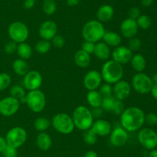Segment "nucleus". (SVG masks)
<instances>
[{"label":"nucleus","instance_id":"nucleus-54","mask_svg":"<svg viewBox=\"0 0 157 157\" xmlns=\"http://www.w3.org/2000/svg\"><path fill=\"white\" fill-rule=\"evenodd\" d=\"M152 80H153V84H157V73L153 75V76L152 77Z\"/></svg>","mask_w":157,"mask_h":157},{"label":"nucleus","instance_id":"nucleus-28","mask_svg":"<svg viewBox=\"0 0 157 157\" xmlns=\"http://www.w3.org/2000/svg\"><path fill=\"white\" fill-rule=\"evenodd\" d=\"M17 53H18V56L21 59H29L31 58L32 55V48L31 47L30 45H29L26 42H21L19 43L17 46Z\"/></svg>","mask_w":157,"mask_h":157},{"label":"nucleus","instance_id":"nucleus-51","mask_svg":"<svg viewBox=\"0 0 157 157\" xmlns=\"http://www.w3.org/2000/svg\"><path fill=\"white\" fill-rule=\"evenodd\" d=\"M81 0H67V4L69 6H76L80 3Z\"/></svg>","mask_w":157,"mask_h":157},{"label":"nucleus","instance_id":"nucleus-26","mask_svg":"<svg viewBox=\"0 0 157 157\" xmlns=\"http://www.w3.org/2000/svg\"><path fill=\"white\" fill-rule=\"evenodd\" d=\"M131 66L136 72H142L146 69L147 62L145 58L141 54H135L133 55L131 60H130Z\"/></svg>","mask_w":157,"mask_h":157},{"label":"nucleus","instance_id":"nucleus-43","mask_svg":"<svg viewBox=\"0 0 157 157\" xmlns=\"http://www.w3.org/2000/svg\"><path fill=\"white\" fill-rule=\"evenodd\" d=\"M95 47V43L85 41L82 43L81 45V49L84 52H86L88 54L94 53V50Z\"/></svg>","mask_w":157,"mask_h":157},{"label":"nucleus","instance_id":"nucleus-55","mask_svg":"<svg viewBox=\"0 0 157 157\" xmlns=\"http://www.w3.org/2000/svg\"><path fill=\"white\" fill-rule=\"evenodd\" d=\"M55 1H56V0H55Z\"/></svg>","mask_w":157,"mask_h":157},{"label":"nucleus","instance_id":"nucleus-52","mask_svg":"<svg viewBox=\"0 0 157 157\" xmlns=\"http://www.w3.org/2000/svg\"><path fill=\"white\" fill-rule=\"evenodd\" d=\"M154 0H141V3L144 7H149L153 4Z\"/></svg>","mask_w":157,"mask_h":157},{"label":"nucleus","instance_id":"nucleus-22","mask_svg":"<svg viewBox=\"0 0 157 157\" xmlns=\"http://www.w3.org/2000/svg\"><path fill=\"white\" fill-rule=\"evenodd\" d=\"M37 146L42 151H47L52 145V139L50 135L44 132H41L36 138Z\"/></svg>","mask_w":157,"mask_h":157},{"label":"nucleus","instance_id":"nucleus-46","mask_svg":"<svg viewBox=\"0 0 157 157\" xmlns=\"http://www.w3.org/2000/svg\"><path fill=\"white\" fill-rule=\"evenodd\" d=\"M91 111V113L92 115H93L94 119V118H99L101 117V115H102L103 113V109L101 107H98V108H92V110Z\"/></svg>","mask_w":157,"mask_h":157},{"label":"nucleus","instance_id":"nucleus-13","mask_svg":"<svg viewBox=\"0 0 157 157\" xmlns=\"http://www.w3.org/2000/svg\"><path fill=\"white\" fill-rule=\"evenodd\" d=\"M102 80L101 72L97 70H90L84 75L83 83L87 90H97L101 86Z\"/></svg>","mask_w":157,"mask_h":157},{"label":"nucleus","instance_id":"nucleus-20","mask_svg":"<svg viewBox=\"0 0 157 157\" xmlns=\"http://www.w3.org/2000/svg\"><path fill=\"white\" fill-rule=\"evenodd\" d=\"M94 54L99 59L106 61L109 59L111 53H110V48L106 43H104V42H98L95 43Z\"/></svg>","mask_w":157,"mask_h":157},{"label":"nucleus","instance_id":"nucleus-36","mask_svg":"<svg viewBox=\"0 0 157 157\" xmlns=\"http://www.w3.org/2000/svg\"><path fill=\"white\" fill-rule=\"evenodd\" d=\"M11 83H12V79L9 74L6 72L0 73V92L7 89L10 86Z\"/></svg>","mask_w":157,"mask_h":157},{"label":"nucleus","instance_id":"nucleus-45","mask_svg":"<svg viewBox=\"0 0 157 157\" xmlns=\"http://www.w3.org/2000/svg\"><path fill=\"white\" fill-rule=\"evenodd\" d=\"M140 15V10L137 7H132L131 9H130V10L128 12L129 18H132V19L136 20Z\"/></svg>","mask_w":157,"mask_h":157},{"label":"nucleus","instance_id":"nucleus-3","mask_svg":"<svg viewBox=\"0 0 157 157\" xmlns=\"http://www.w3.org/2000/svg\"><path fill=\"white\" fill-rule=\"evenodd\" d=\"M105 33L102 22L98 20H90L86 22L82 29V36L85 41L97 43L101 41Z\"/></svg>","mask_w":157,"mask_h":157},{"label":"nucleus","instance_id":"nucleus-29","mask_svg":"<svg viewBox=\"0 0 157 157\" xmlns=\"http://www.w3.org/2000/svg\"><path fill=\"white\" fill-rule=\"evenodd\" d=\"M52 123L50 120L44 117H38L34 122V127L37 131L39 132H44L50 127Z\"/></svg>","mask_w":157,"mask_h":157},{"label":"nucleus","instance_id":"nucleus-5","mask_svg":"<svg viewBox=\"0 0 157 157\" xmlns=\"http://www.w3.org/2000/svg\"><path fill=\"white\" fill-rule=\"evenodd\" d=\"M52 125L55 130L61 134L71 133L75 128L72 117L64 112L56 114L52 119Z\"/></svg>","mask_w":157,"mask_h":157},{"label":"nucleus","instance_id":"nucleus-48","mask_svg":"<svg viewBox=\"0 0 157 157\" xmlns=\"http://www.w3.org/2000/svg\"><path fill=\"white\" fill-rule=\"evenodd\" d=\"M7 146L8 145H7V143H6V139L0 136V152H2Z\"/></svg>","mask_w":157,"mask_h":157},{"label":"nucleus","instance_id":"nucleus-24","mask_svg":"<svg viewBox=\"0 0 157 157\" xmlns=\"http://www.w3.org/2000/svg\"><path fill=\"white\" fill-rule=\"evenodd\" d=\"M104 42L106 43L108 46L117 47L119 46L121 42V36L118 33L115 32H105L104 37L102 38Z\"/></svg>","mask_w":157,"mask_h":157},{"label":"nucleus","instance_id":"nucleus-37","mask_svg":"<svg viewBox=\"0 0 157 157\" xmlns=\"http://www.w3.org/2000/svg\"><path fill=\"white\" fill-rule=\"evenodd\" d=\"M141 46H142V42L140 38L133 37V38H130V41L128 42V46L127 47L132 51V52H136V51L139 50L140 49Z\"/></svg>","mask_w":157,"mask_h":157},{"label":"nucleus","instance_id":"nucleus-19","mask_svg":"<svg viewBox=\"0 0 157 157\" xmlns=\"http://www.w3.org/2000/svg\"><path fill=\"white\" fill-rule=\"evenodd\" d=\"M90 129L97 135L107 136L111 132L112 126L107 120L98 119L96 121H94Z\"/></svg>","mask_w":157,"mask_h":157},{"label":"nucleus","instance_id":"nucleus-15","mask_svg":"<svg viewBox=\"0 0 157 157\" xmlns=\"http://www.w3.org/2000/svg\"><path fill=\"white\" fill-rule=\"evenodd\" d=\"M132 57H133V52L127 46H117L112 52V58L113 61L121 65L130 62Z\"/></svg>","mask_w":157,"mask_h":157},{"label":"nucleus","instance_id":"nucleus-21","mask_svg":"<svg viewBox=\"0 0 157 157\" xmlns=\"http://www.w3.org/2000/svg\"><path fill=\"white\" fill-rule=\"evenodd\" d=\"M114 15V9L110 5H104L98 9L97 12V18L101 22H108L113 18Z\"/></svg>","mask_w":157,"mask_h":157},{"label":"nucleus","instance_id":"nucleus-7","mask_svg":"<svg viewBox=\"0 0 157 157\" xmlns=\"http://www.w3.org/2000/svg\"><path fill=\"white\" fill-rule=\"evenodd\" d=\"M8 34L11 40L17 44L25 42L29 35V30L28 26L22 22H14L11 23L8 29Z\"/></svg>","mask_w":157,"mask_h":157},{"label":"nucleus","instance_id":"nucleus-38","mask_svg":"<svg viewBox=\"0 0 157 157\" xmlns=\"http://www.w3.org/2000/svg\"><path fill=\"white\" fill-rule=\"evenodd\" d=\"M52 46H53L54 47L57 48V49H61L65 44V39H64V37L61 35H56L52 40Z\"/></svg>","mask_w":157,"mask_h":157},{"label":"nucleus","instance_id":"nucleus-27","mask_svg":"<svg viewBox=\"0 0 157 157\" xmlns=\"http://www.w3.org/2000/svg\"><path fill=\"white\" fill-rule=\"evenodd\" d=\"M103 97L99 91L92 90L89 91L87 95V101L89 106L92 108L101 107Z\"/></svg>","mask_w":157,"mask_h":157},{"label":"nucleus","instance_id":"nucleus-32","mask_svg":"<svg viewBox=\"0 0 157 157\" xmlns=\"http://www.w3.org/2000/svg\"><path fill=\"white\" fill-rule=\"evenodd\" d=\"M115 100H116V99H115V97L113 95L103 97L101 107L102 108L103 110L107 111V112H111L113 105H114Z\"/></svg>","mask_w":157,"mask_h":157},{"label":"nucleus","instance_id":"nucleus-44","mask_svg":"<svg viewBox=\"0 0 157 157\" xmlns=\"http://www.w3.org/2000/svg\"><path fill=\"white\" fill-rule=\"evenodd\" d=\"M145 123L149 126H154L157 124V114L148 113L145 115Z\"/></svg>","mask_w":157,"mask_h":157},{"label":"nucleus","instance_id":"nucleus-49","mask_svg":"<svg viewBox=\"0 0 157 157\" xmlns=\"http://www.w3.org/2000/svg\"><path fill=\"white\" fill-rule=\"evenodd\" d=\"M150 92H151L152 96H153L155 99L157 100V84H153Z\"/></svg>","mask_w":157,"mask_h":157},{"label":"nucleus","instance_id":"nucleus-17","mask_svg":"<svg viewBox=\"0 0 157 157\" xmlns=\"http://www.w3.org/2000/svg\"><path fill=\"white\" fill-rule=\"evenodd\" d=\"M127 140H128V132L122 126H117L110 132V143L116 147H121L124 146L127 143Z\"/></svg>","mask_w":157,"mask_h":157},{"label":"nucleus","instance_id":"nucleus-39","mask_svg":"<svg viewBox=\"0 0 157 157\" xmlns=\"http://www.w3.org/2000/svg\"><path fill=\"white\" fill-rule=\"evenodd\" d=\"M99 92L102 97L109 96V95H113V87L110 86V84L108 83H105V84L102 85L100 88Z\"/></svg>","mask_w":157,"mask_h":157},{"label":"nucleus","instance_id":"nucleus-30","mask_svg":"<svg viewBox=\"0 0 157 157\" xmlns=\"http://www.w3.org/2000/svg\"><path fill=\"white\" fill-rule=\"evenodd\" d=\"M35 51H36L39 54H45L48 52H49V50L52 48V43L50 41H48V40L44 39H41L39 41L37 42V43L35 44Z\"/></svg>","mask_w":157,"mask_h":157},{"label":"nucleus","instance_id":"nucleus-34","mask_svg":"<svg viewBox=\"0 0 157 157\" xmlns=\"http://www.w3.org/2000/svg\"><path fill=\"white\" fill-rule=\"evenodd\" d=\"M136 21V23H137L138 27L142 29H149L152 24L151 18L147 15H140Z\"/></svg>","mask_w":157,"mask_h":157},{"label":"nucleus","instance_id":"nucleus-9","mask_svg":"<svg viewBox=\"0 0 157 157\" xmlns=\"http://www.w3.org/2000/svg\"><path fill=\"white\" fill-rule=\"evenodd\" d=\"M153 86L151 77L144 72H138L132 79V86L136 92L140 94H147L150 92Z\"/></svg>","mask_w":157,"mask_h":157},{"label":"nucleus","instance_id":"nucleus-10","mask_svg":"<svg viewBox=\"0 0 157 157\" xmlns=\"http://www.w3.org/2000/svg\"><path fill=\"white\" fill-rule=\"evenodd\" d=\"M137 138L141 146L148 150H152L157 147V132L153 129L150 128L140 129Z\"/></svg>","mask_w":157,"mask_h":157},{"label":"nucleus","instance_id":"nucleus-8","mask_svg":"<svg viewBox=\"0 0 157 157\" xmlns=\"http://www.w3.org/2000/svg\"><path fill=\"white\" fill-rule=\"evenodd\" d=\"M27 136L25 129L20 126H15L8 131L5 139L8 146L18 149L25 143Z\"/></svg>","mask_w":157,"mask_h":157},{"label":"nucleus","instance_id":"nucleus-42","mask_svg":"<svg viewBox=\"0 0 157 157\" xmlns=\"http://www.w3.org/2000/svg\"><path fill=\"white\" fill-rule=\"evenodd\" d=\"M2 155L4 157H17L18 156V151L16 148L7 146L5 150L3 151Z\"/></svg>","mask_w":157,"mask_h":157},{"label":"nucleus","instance_id":"nucleus-18","mask_svg":"<svg viewBox=\"0 0 157 157\" xmlns=\"http://www.w3.org/2000/svg\"><path fill=\"white\" fill-rule=\"evenodd\" d=\"M139 27L136 21L127 18L122 22L121 25V32L122 35L127 38H132L137 34Z\"/></svg>","mask_w":157,"mask_h":157},{"label":"nucleus","instance_id":"nucleus-16","mask_svg":"<svg viewBox=\"0 0 157 157\" xmlns=\"http://www.w3.org/2000/svg\"><path fill=\"white\" fill-rule=\"evenodd\" d=\"M131 92V86L125 80H120L113 87V95L115 99L124 101L129 97Z\"/></svg>","mask_w":157,"mask_h":157},{"label":"nucleus","instance_id":"nucleus-23","mask_svg":"<svg viewBox=\"0 0 157 157\" xmlns=\"http://www.w3.org/2000/svg\"><path fill=\"white\" fill-rule=\"evenodd\" d=\"M75 62L80 68L88 67L90 64V55L80 49L75 55Z\"/></svg>","mask_w":157,"mask_h":157},{"label":"nucleus","instance_id":"nucleus-25","mask_svg":"<svg viewBox=\"0 0 157 157\" xmlns=\"http://www.w3.org/2000/svg\"><path fill=\"white\" fill-rule=\"evenodd\" d=\"M12 69L16 75L24 76L29 71V64L27 62L21 58H17L12 63Z\"/></svg>","mask_w":157,"mask_h":157},{"label":"nucleus","instance_id":"nucleus-12","mask_svg":"<svg viewBox=\"0 0 157 157\" xmlns=\"http://www.w3.org/2000/svg\"><path fill=\"white\" fill-rule=\"evenodd\" d=\"M42 75L36 70H29L23 78V85L29 91L39 89L42 85Z\"/></svg>","mask_w":157,"mask_h":157},{"label":"nucleus","instance_id":"nucleus-35","mask_svg":"<svg viewBox=\"0 0 157 157\" xmlns=\"http://www.w3.org/2000/svg\"><path fill=\"white\" fill-rule=\"evenodd\" d=\"M83 139L87 145H94L98 140V135L92 131L91 129L84 131Z\"/></svg>","mask_w":157,"mask_h":157},{"label":"nucleus","instance_id":"nucleus-1","mask_svg":"<svg viewBox=\"0 0 157 157\" xmlns=\"http://www.w3.org/2000/svg\"><path fill=\"white\" fill-rule=\"evenodd\" d=\"M145 123V114L139 107L131 106L124 109L121 115V126L127 132H135L140 129Z\"/></svg>","mask_w":157,"mask_h":157},{"label":"nucleus","instance_id":"nucleus-6","mask_svg":"<svg viewBox=\"0 0 157 157\" xmlns=\"http://www.w3.org/2000/svg\"><path fill=\"white\" fill-rule=\"evenodd\" d=\"M25 99V104L28 107L35 113L41 112L45 107V95L40 89L29 91L26 94Z\"/></svg>","mask_w":157,"mask_h":157},{"label":"nucleus","instance_id":"nucleus-33","mask_svg":"<svg viewBox=\"0 0 157 157\" xmlns=\"http://www.w3.org/2000/svg\"><path fill=\"white\" fill-rule=\"evenodd\" d=\"M10 95V96L20 100L22 98H24V97H25L26 93L25 89L21 86H18V85H15V86L11 87Z\"/></svg>","mask_w":157,"mask_h":157},{"label":"nucleus","instance_id":"nucleus-31","mask_svg":"<svg viewBox=\"0 0 157 157\" xmlns=\"http://www.w3.org/2000/svg\"><path fill=\"white\" fill-rule=\"evenodd\" d=\"M42 9L46 15H53L57 9L55 0H44L42 3Z\"/></svg>","mask_w":157,"mask_h":157},{"label":"nucleus","instance_id":"nucleus-2","mask_svg":"<svg viewBox=\"0 0 157 157\" xmlns=\"http://www.w3.org/2000/svg\"><path fill=\"white\" fill-rule=\"evenodd\" d=\"M101 76L103 80L108 84H115L121 80L124 76V69L122 65L112 60H107L101 69Z\"/></svg>","mask_w":157,"mask_h":157},{"label":"nucleus","instance_id":"nucleus-41","mask_svg":"<svg viewBox=\"0 0 157 157\" xmlns=\"http://www.w3.org/2000/svg\"><path fill=\"white\" fill-rule=\"evenodd\" d=\"M124 103H123V101H121V100H118L116 99L111 112H113V113H115L116 115H121V113L124 112Z\"/></svg>","mask_w":157,"mask_h":157},{"label":"nucleus","instance_id":"nucleus-53","mask_svg":"<svg viewBox=\"0 0 157 157\" xmlns=\"http://www.w3.org/2000/svg\"><path fill=\"white\" fill-rule=\"evenodd\" d=\"M149 157H157V149L150 150V152L149 153Z\"/></svg>","mask_w":157,"mask_h":157},{"label":"nucleus","instance_id":"nucleus-14","mask_svg":"<svg viewBox=\"0 0 157 157\" xmlns=\"http://www.w3.org/2000/svg\"><path fill=\"white\" fill-rule=\"evenodd\" d=\"M58 32V26L56 22L52 20H47L41 23L40 26L38 33L41 39L51 41Z\"/></svg>","mask_w":157,"mask_h":157},{"label":"nucleus","instance_id":"nucleus-50","mask_svg":"<svg viewBox=\"0 0 157 157\" xmlns=\"http://www.w3.org/2000/svg\"><path fill=\"white\" fill-rule=\"evenodd\" d=\"M84 157H98V153L93 150L87 151L85 154H84Z\"/></svg>","mask_w":157,"mask_h":157},{"label":"nucleus","instance_id":"nucleus-47","mask_svg":"<svg viewBox=\"0 0 157 157\" xmlns=\"http://www.w3.org/2000/svg\"><path fill=\"white\" fill-rule=\"evenodd\" d=\"M35 4V0H25L24 7L26 9H31L34 7Z\"/></svg>","mask_w":157,"mask_h":157},{"label":"nucleus","instance_id":"nucleus-11","mask_svg":"<svg viewBox=\"0 0 157 157\" xmlns=\"http://www.w3.org/2000/svg\"><path fill=\"white\" fill-rule=\"evenodd\" d=\"M19 106L18 99L12 96L5 97L0 100V114L6 117L12 116L18 112Z\"/></svg>","mask_w":157,"mask_h":157},{"label":"nucleus","instance_id":"nucleus-4","mask_svg":"<svg viewBox=\"0 0 157 157\" xmlns=\"http://www.w3.org/2000/svg\"><path fill=\"white\" fill-rule=\"evenodd\" d=\"M72 119L75 127L82 131L90 129L94 123L91 111L84 106L75 108L72 115Z\"/></svg>","mask_w":157,"mask_h":157},{"label":"nucleus","instance_id":"nucleus-40","mask_svg":"<svg viewBox=\"0 0 157 157\" xmlns=\"http://www.w3.org/2000/svg\"><path fill=\"white\" fill-rule=\"evenodd\" d=\"M17 46H18L17 43L15 42L14 41H12V40H11V41L8 42L5 45V52H6V54H8V55H12V54L15 53L17 51Z\"/></svg>","mask_w":157,"mask_h":157}]
</instances>
